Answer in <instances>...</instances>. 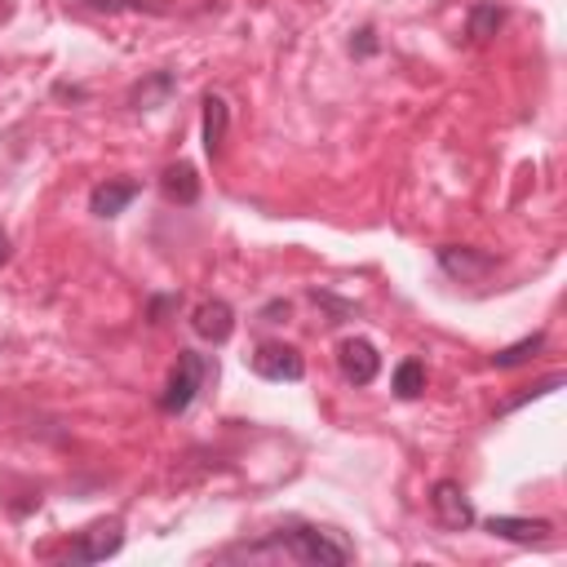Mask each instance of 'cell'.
<instances>
[{
	"label": "cell",
	"mask_w": 567,
	"mask_h": 567,
	"mask_svg": "<svg viewBox=\"0 0 567 567\" xmlns=\"http://www.w3.org/2000/svg\"><path fill=\"white\" fill-rule=\"evenodd\" d=\"M190 332H195L199 341H213V346L230 341V332H235V310H230V301H221V297L199 301V306L190 310Z\"/></svg>",
	"instance_id": "7"
},
{
	"label": "cell",
	"mask_w": 567,
	"mask_h": 567,
	"mask_svg": "<svg viewBox=\"0 0 567 567\" xmlns=\"http://www.w3.org/2000/svg\"><path fill=\"white\" fill-rule=\"evenodd\" d=\"M177 306H182V297H177V292H155V297L146 301V323H164Z\"/></svg>",
	"instance_id": "19"
},
{
	"label": "cell",
	"mask_w": 567,
	"mask_h": 567,
	"mask_svg": "<svg viewBox=\"0 0 567 567\" xmlns=\"http://www.w3.org/2000/svg\"><path fill=\"white\" fill-rule=\"evenodd\" d=\"M248 368L261 377V381H301L306 377V359L297 346L288 341H261L252 354H248Z\"/></svg>",
	"instance_id": "3"
},
{
	"label": "cell",
	"mask_w": 567,
	"mask_h": 567,
	"mask_svg": "<svg viewBox=\"0 0 567 567\" xmlns=\"http://www.w3.org/2000/svg\"><path fill=\"white\" fill-rule=\"evenodd\" d=\"M536 350H545V332H532V337H523V341H514V346H501V350L492 354V368H518V363H527Z\"/></svg>",
	"instance_id": "16"
},
{
	"label": "cell",
	"mask_w": 567,
	"mask_h": 567,
	"mask_svg": "<svg viewBox=\"0 0 567 567\" xmlns=\"http://www.w3.org/2000/svg\"><path fill=\"white\" fill-rule=\"evenodd\" d=\"M483 527L501 540H514V545H545L554 532L545 518H514V514H492V518H483Z\"/></svg>",
	"instance_id": "10"
},
{
	"label": "cell",
	"mask_w": 567,
	"mask_h": 567,
	"mask_svg": "<svg viewBox=\"0 0 567 567\" xmlns=\"http://www.w3.org/2000/svg\"><path fill=\"white\" fill-rule=\"evenodd\" d=\"M173 93H177V71L159 66V71L142 75V80L128 89V106H133V111H155V106H164Z\"/></svg>",
	"instance_id": "11"
},
{
	"label": "cell",
	"mask_w": 567,
	"mask_h": 567,
	"mask_svg": "<svg viewBox=\"0 0 567 567\" xmlns=\"http://www.w3.org/2000/svg\"><path fill=\"white\" fill-rule=\"evenodd\" d=\"M13 9H18V0H0V27L13 18Z\"/></svg>",
	"instance_id": "24"
},
{
	"label": "cell",
	"mask_w": 567,
	"mask_h": 567,
	"mask_svg": "<svg viewBox=\"0 0 567 567\" xmlns=\"http://www.w3.org/2000/svg\"><path fill=\"white\" fill-rule=\"evenodd\" d=\"M390 390H394L399 399H416V394L425 390V363H421V359H403V363L394 368Z\"/></svg>",
	"instance_id": "17"
},
{
	"label": "cell",
	"mask_w": 567,
	"mask_h": 567,
	"mask_svg": "<svg viewBox=\"0 0 567 567\" xmlns=\"http://www.w3.org/2000/svg\"><path fill=\"white\" fill-rule=\"evenodd\" d=\"M310 297H315V301H323V306L332 310V319H328V323H341V319H350V315H354V301H337V297H332V292H323V288H315Z\"/></svg>",
	"instance_id": "21"
},
{
	"label": "cell",
	"mask_w": 567,
	"mask_h": 567,
	"mask_svg": "<svg viewBox=\"0 0 567 567\" xmlns=\"http://www.w3.org/2000/svg\"><path fill=\"white\" fill-rule=\"evenodd\" d=\"M337 368H341V377L350 385H372L377 372H381V354H377V346L368 337H346L337 346Z\"/></svg>",
	"instance_id": "6"
},
{
	"label": "cell",
	"mask_w": 567,
	"mask_h": 567,
	"mask_svg": "<svg viewBox=\"0 0 567 567\" xmlns=\"http://www.w3.org/2000/svg\"><path fill=\"white\" fill-rule=\"evenodd\" d=\"M120 545H124V532H120V523H97V527H89L75 545H71V563H102V558H111V554H120Z\"/></svg>",
	"instance_id": "9"
},
{
	"label": "cell",
	"mask_w": 567,
	"mask_h": 567,
	"mask_svg": "<svg viewBox=\"0 0 567 567\" xmlns=\"http://www.w3.org/2000/svg\"><path fill=\"white\" fill-rule=\"evenodd\" d=\"M505 4H496V0H478L474 9H470V18H465V35L474 40V44H483V40H492L501 27H505Z\"/></svg>",
	"instance_id": "15"
},
{
	"label": "cell",
	"mask_w": 567,
	"mask_h": 567,
	"mask_svg": "<svg viewBox=\"0 0 567 567\" xmlns=\"http://www.w3.org/2000/svg\"><path fill=\"white\" fill-rule=\"evenodd\" d=\"M137 182L133 177H106V182H97L93 190H89V213L93 217H102V221H111V217H120L133 199H137Z\"/></svg>",
	"instance_id": "8"
},
{
	"label": "cell",
	"mask_w": 567,
	"mask_h": 567,
	"mask_svg": "<svg viewBox=\"0 0 567 567\" xmlns=\"http://www.w3.org/2000/svg\"><path fill=\"white\" fill-rule=\"evenodd\" d=\"M288 319V301H266L261 306V323H284Z\"/></svg>",
	"instance_id": "22"
},
{
	"label": "cell",
	"mask_w": 567,
	"mask_h": 567,
	"mask_svg": "<svg viewBox=\"0 0 567 567\" xmlns=\"http://www.w3.org/2000/svg\"><path fill=\"white\" fill-rule=\"evenodd\" d=\"M430 509H434L439 527H447V532H470L478 523V514H474V505L456 478H439L430 487Z\"/></svg>",
	"instance_id": "4"
},
{
	"label": "cell",
	"mask_w": 567,
	"mask_h": 567,
	"mask_svg": "<svg viewBox=\"0 0 567 567\" xmlns=\"http://www.w3.org/2000/svg\"><path fill=\"white\" fill-rule=\"evenodd\" d=\"M434 261H439L443 275H452L461 284H478L496 270V257L474 248V244H443V248H434Z\"/></svg>",
	"instance_id": "5"
},
{
	"label": "cell",
	"mask_w": 567,
	"mask_h": 567,
	"mask_svg": "<svg viewBox=\"0 0 567 567\" xmlns=\"http://www.w3.org/2000/svg\"><path fill=\"white\" fill-rule=\"evenodd\" d=\"M248 554H284V558L306 563V567H346L354 558V545L341 532H332V527L288 523V527L270 532L266 540L248 545Z\"/></svg>",
	"instance_id": "1"
},
{
	"label": "cell",
	"mask_w": 567,
	"mask_h": 567,
	"mask_svg": "<svg viewBox=\"0 0 567 567\" xmlns=\"http://www.w3.org/2000/svg\"><path fill=\"white\" fill-rule=\"evenodd\" d=\"M204 151H208V159H221V151H226V128H230V106H226V97L221 93H204Z\"/></svg>",
	"instance_id": "12"
},
{
	"label": "cell",
	"mask_w": 567,
	"mask_h": 567,
	"mask_svg": "<svg viewBox=\"0 0 567 567\" xmlns=\"http://www.w3.org/2000/svg\"><path fill=\"white\" fill-rule=\"evenodd\" d=\"M53 97H75V102H84L89 93H84L80 84H53Z\"/></svg>",
	"instance_id": "23"
},
{
	"label": "cell",
	"mask_w": 567,
	"mask_h": 567,
	"mask_svg": "<svg viewBox=\"0 0 567 567\" xmlns=\"http://www.w3.org/2000/svg\"><path fill=\"white\" fill-rule=\"evenodd\" d=\"M84 13H151V18H168L177 13V0H80Z\"/></svg>",
	"instance_id": "14"
},
{
	"label": "cell",
	"mask_w": 567,
	"mask_h": 567,
	"mask_svg": "<svg viewBox=\"0 0 567 567\" xmlns=\"http://www.w3.org/2000/svg\"><path fill=\"white\" fill-rule=\"evenodd\" d=\"M213 377H217V363H213L208 354H199V350H177V363H173L168 385H164V394H159V412H164V416H182V412L199 399L204 381H213Z\"/></svg>",
	"instance_id": "2"
},
{
	"label": "cell",
	"mask_w": 567,
	"mask_h": 567,
	"mask_svg": "<svg viewBox=\"0 0 567 567\" xmlns=\"http://www.w3.org/2000/svg\"><path fill=\"white\" fill-rule=\"evenodd\" d=\"M558 385H563V372H549L545 381H536V385H527V390H523L518 399H505V403H501L496 412L505 416V412H514V408H523V403H532V399H540V394H549V390H558Z\"/></svg>",
	"instance_id": "18"
},
{
	"label": "cell",
	"mask_w": 567,
	"mask_h": 567,
	"mask_svg": "<svg viewBox=\"0 0 567 567\" xmlns=\"http://www.w3.org/2000/svg\"><path fill=\"white\" fill-rule=\"evenodd\" d=\"M381 49V40H377V27H359L354 35H350V53L354 58H372Z\"/></svg>",
	"instance_id": "20"
},
{
	"label": "cell",
	"mask_w": 567,
	"mask_h": 567,
	"mask_svg": "<svg viewBox=\"0 0 567 567\" xmlns=\"http://www.w3.org/2000/svg\"><path fill=\"white\" fill-rule=\"evenodd\" d=\"M159 195H164L168 204H182V208H190V204L199 199V173H195L186 159L168 164V168L159 173Z\"/></svg>",
	"instance_id": "13"
},
{
	"label": "cell",
	"mask_w": 567,
	"mask_h": 567,
	"mask_svg": "<svg viewBox=\"0 0 567 567\" xmlns=\"http://www.w3.org/2000/svg\"><path fill=\"white\" fill-rule=\"evenodd\" d=\"M9 252H13V248H9V235H4V230H0V266H4V261H9Z\"/></svg>",
	"instance_id": "25"
}]
</instances>
